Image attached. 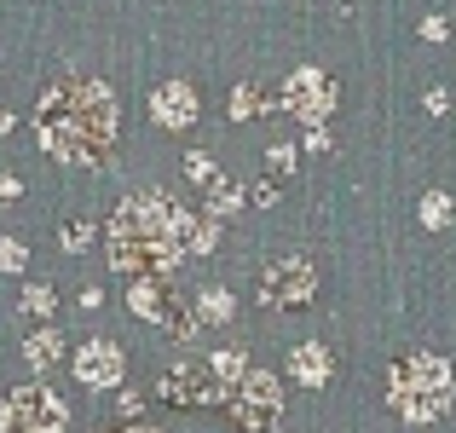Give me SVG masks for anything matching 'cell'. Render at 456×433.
Listing matches in <instances>:
<instances>
[{
  "instance_id": "cell-2",
  "label": "cell",
  "mask_w": 456,
  "mask_h": 433,
  "mask_svg": "<svg viewBox=\"0 0 456 433\" xmlns=\"http://www.w3.org/2000/svg\"><path fill=\"white\" fill-rule=\"evenodd\" d=\"M197 232L202 225L191 220V208H179L167 191H139L110 220V266L134 278H162L185 255V243H197Z\"/></svg>"
},
{
  "instance_id": "cell-12",
  "label": "cell",
  "mask_w": 456,
  "mask_h": 433,
  "mask_svg": "<svg viewBox=\"0 0 456 433\" xmlns=\"http://www.w3.org/2000/svg\"><path fill=\"white\" fill-rule=\"evenodd\" d=\"M58 353H64V341H58L53 330H41V335H29V341H23V358H29L35 370H53Z\"/></svg>"
},
{
  "instance_id": "cell-4",
  "label": "cell",
  "mask_w": 456,
  "mask_h": 433,
  "mask_svg": "<svg viewBox=\"0 0 456 433\" xmlns=\"http://www.w3.org/2000/svg\"><path fill=\"white\" fill-rule=\"evenodd\" d=\"M243 388V353L237 347H225V353L214 358H185L179 370H167L162 376V393L174 404H232V393Z\"/></svg>"
},
{
  "instance_id": "cell-11",
  "label": "cell",
  "mask_w": 456,
  "mask_h": 433,
  "mask_svg": "<svg viewBox=\"0 0 456 433\" xmlns=\"http://www.w3.org/2000/svg\"><path fill=\"white\" fill-rule=\"evenodd\" d=\"M289 370H295L301 388H323V381H330V353H323L318 341H301V347H295V358H289Z\"/></svg>"
},
{
  "instance_id": "cell-13",
  "label": "cell",
  "mask_w": 456,
  "mask_h": 433,
  "mask_svg": "<svg viewBox=\"0 0 456 433\" xmlns=\"http://www.w3.org/2000/svg\"><path fill=\"white\" fill-rule=\"evenodd\" d=\"M197 318H202V323H225V318H232V295H225V289H202Z\"/></svg>"
},
{
  "instance_id": "cell-16",
  "label": "cell",
  "mask_w": 456,
  "mask_h": 433,
  "mask_svg": "<svg viewBox=\"0 0 456 433\" xmlns=\"http://www.w3.org/2000/svg\"><path fill=\"white\" fill-rule=\"evenodd\" d=\"M23 306H29V312H53V289H46V283H29V289H23Z\"/></svg>"
},
{
  "instance_id": "cell-7",
  "label": "cell",
  "mask_w": 456,
  "mask_h": 433,
  "mask_svg": "<svg viewBox=\"0 0 456 433\" xmlns=\"http://www.w3.org/2000/svg\"><path fill=\"white\" fill-rule=\"evenodd\" d=\"M312 266L301 255H289V260H278V266H266V278H260V289H266V300L272 306H306L312 300Z\"/></svg>"
},
{
  "instance_id": "cell-6",
  "label": "cell",
  "mask_w": 456,
  "mask_h": 433,
  "mask_svg": "<svg viewBox=\"0 0 456 433\" xmlns=\"http://www.w3.org/2000/svg\"><path fill=\"white\" fill-rule=\"evenodd\" d=\"M232 416L243 422L248 433H272L278 428V416H283V393H278V381L272 376H243V388L232 393Z\"/></svg>"
},
{
  "instance_id": "cell-5",
  "label": "cell",
  "mask_w": 456,
  "mask_h": 433,
  "mask_svg": "<svg viewBox=\"0 0 456 433\" xmlns=\"http://www.w3.org/2000/svg\"><path fill=\"white\" fill-rule=\"evenodd\" d=\"M0 433H69V411L46 388H18L0 399Z\"/></svg>"
},
{
  "instance_id": "cell-18",
  "label": "cell",
  "mask_w": 456,
  "mask_h": 433,
  "mask_svg": "<svg viewBox=\"0 0 456 433\" xmlns=\"http://www.w3.org/2000/svg\"><path fill=\"white\" fill-rule=\"evenodd\" d=\"M127 433H156V428H127Z\"/></svg>"
},
{
  "instance_id": "cell-3",
  "label": "cell",
  "mask_w": 456,
  "mask_h": 433,
  "mask_svg": "<svg viewBox=\"0 0 456 433\" xmlns=\"http://www.w3.org/2000/svg\"><path fill=\"white\" fill-rule=\"evenodd\" d=\"M387 393H393V411H399L404 422H434V416L451 411L456 381H451V364L439 353H411V358L393 364Z\"/></svg>"
},
{
  "instance_id": "cell-9",
  "label": "cell",
  "mask_w": 456,
  "mask_h": 433,
  "mask_svg": "<svg viewBox=\"0 0 456 433\" xmlns=\"http://www.w3.org/2000/svg\"><path fill=\"white\" fill-rule=\"evenodd\" d=\"M76 376L87 381V388H116V381H122V353H116V341H87L81 347Z\"/></svg>"
},
{
  "instance_id": "cell-14",
  "label": "cell",
  "mask_w": 456,
  "mask_h": 433,
  "mask_svg": "<svg viewBox=\"0 0 456 433\" xmlns=\"http://www.w3.org/2000/svg\"><path fill=\"white\" fill-rule=\"evenodd\" d=\"M237 202H243V197H237V185H225V179H214V191H208V208L220 214V220H225V214H237Z\"/></svg>"
},
{
  "instance_id": "cell-1",
  "label": "cell",
  "mask_w": 456,
  "mask_h": 433,
  "mask_svg": "<svg viewBox=\"0 0 456 433\" xmlns=\"http://www.w3.org/2000/svg\"><path fill=\"white\" fill-rule=\"evenodd\" d=\"M35 134H41L46 156L69 167H99L116 144V99L99 76H58L41 93V110H35Z\"/></svg>"
},
{
  "instance_id": "cell-15",
  "label": "cell",
  "mask_w": 456,
  "mask_h": 433,
  "mask_svg": "<svg viewBox=\"0 0 456 433\" xmlns=\"http://www.w3.org/2000/svg\"><path fill=\"white\" fill-rule=\"evenodd\" d=\"M445 220H451V202H445V191H434V197L422 202V225H434V232H439Z\"/></svg>"
},
{
  "instance_id": "cell-10",
  "label": "cell",
  "mask_w": 456,
  "mask_h": 433,
  "mask_svg": "<svg viewBox=\"0 0 456 433\" xmlns=\"http://www.w3.org/2000/svg\"><path fill=\"white\" fill-rule=\"evenodd\" d=\"M151 110H156L162 127H191V122H197V93H191L185 81H167V87H156Z\"/></svg>"
},
{
  "instance_id": "cell-17",
  "label": "cell",
  "mask_w": 456,
  "mask_h": 433,
  "mask_svg": "<svg viewBox=\"0 0 456 433\" xmlns=\"http://www.w3.org/2000/svg\"><path fill=\"white\" fill-rule=\"evenodd\" d=\"M18 266H23V243L6 237V243H0V272H18Z\"/></svg>"
},
{
  "instance_id": "cell-8",
  "label": "cell",
  "mask_w": 456,
  "mask_h": 433,
  "mask_svg": "<svg viewBox=\"0 0 456 433\" xmlns=\"http://www.w3.org/2000/svg\"><path fill=\"white\" fill-rule=\"evenodd\" d=\"M283 104H289L301 122H323V116L335 110V87L318 76V69H295L289 87H283Z\"/></svg>"
}]
</instances>
